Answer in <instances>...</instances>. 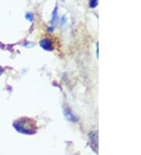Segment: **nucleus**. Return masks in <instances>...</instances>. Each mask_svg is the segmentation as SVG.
Instances as JSON below:
<instances>
[{
	"label": "nucleus",
	"instance_id": "f257e3e1",
	"mask_svg": "<svg viewBox=\"0 0 141 155\" xmlns=\"http://www.w3.org/2000/svg\"><path fill=\"white\" fill-rule=\"evenodd\" d=\"M13 128L21 133L24 134H34L36 131L35 124L33 120L29 118H21L13 122Z\"/></svg>",
	"mask_w": 141,
	"mask_h": 155
},
{
	"label": "nucleus",
	"instance_id": "f03ea898",
	"mask_svg": "<svg viewBox=\"0 0 141 155\" xmlns=\"http://www.w3.org/2000/svg\"><path fill=\"white\" fill-rule=\"evenodd\" d=\"M39 45L42 48L46 51H51L53 49V46H52V42L49 38H44V39L41 40L39 42Z\"/></svg>",
	"mask_w": 141,
	"mask_h": 155
},
{
	"label": "nucleus",
	"instance_id": "7ed1b4c3",
	"mask_svg": "<svg viewBox=\"0 0 141 155\" xmlns=\"http://www.w3.org/2000/svg\"><path fill=\"white\" fill-rule=\"evenodd\" d=\"M64 115L66 116V117H67L69 121H78L77 117H76L73 113H72V110H70L69 108H66L65 110H64Z\"/></svg>",
	"mask_w": 141,
	"mask_h": 155
},
{
	"label": "nucleus",
	"instance_id": "20e7f679",
	"mask_svg": "<svg viewBox=\"0 0 141 155\" xmlns=\"http://www.w3.org/2000/svg\"><path fill=\"white\" fill-rule=\"evenodd\" d=\"M89 140H90L92 146H94V147H96H96H97V133H93V132H92V133H90V135H89Z\"/></svg>",
	"mask_w": 141,
	"mask_h": 155
},
{
	"label": "nucleus",
	"instance_id": "39448f33",
	"mask_svg": "<svg viewBox=\"0 0 141 155\" xmlns=\"http://www.w3.org/2000/svg\"><path fill=\"white\" fill-rule=\"evenodd\" d=\"M57 8H55V10H53V18H52V21H51V24H55V22H56V19H57V17H56V15H57Z\"/></svg>",
	"mask_w": 141,
	"mask_h": 155
},
{
	"label": "nucleus",
	"instance_id": "423d86ee",
	"mask_svg": "<svg viewBox=\"0 0 141 155\" xmlns=\"http://www.w3.org/2000/svg\"><path fill=\"white\" fill-rule=\"evenodd\" d=\"M97 4H98V1L92 0V1H90V2H89V6H90L91 8H94L97 6Z\"/></svg>",
	"mask_w": 141,
	"mask_h": 155
},
{
	"label": "nucleus",
	"instance_id": "0eeeda50",
	"mask_svg": "<svg viewBox=\"0 0 141 155\" xmlns=\"http://www.w3.org/2000/svg\"><path fill=\"white\" fill-rule=\"evenodd\" d=\"M25 18L27 20H29V21H32L33 20V14L31 13H27L26 15H25Z\"/></svg>",
	"mask_w": 141,
	"mask_h": 155
},
{
	"label": "nucleus",
	"instance_id": "6e6552de",
	"mask_svg": "<svg viewBox=\"0 0 141 155\" xmlns=\"http://www.w3.org/2000/svg\"><path fill=\"white\" fill-rule=\"evenodd\" d=\"M2 72H3V68L2 67H0V75L2 74Z\"/></svg>",
	"mask_w": 141,
	"mask_h": 155
},
{
	"label": "nucleus",
	"instance_id": "1a4fd4ad",
	"mask_svg": "<svg viewBox=\"0 0 141 155\" xmlns=\"http://www.w3.org/2000/svg\"><path fill=\"white\" fill-rule=\"evenodd\" d=\"M49 31H53V28H49Z\"/></svg>",
	"mask_w": 141,
	"mask_h": 155
}]
</instances>
